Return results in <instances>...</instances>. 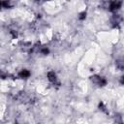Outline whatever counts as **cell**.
<instances>
[{"label": "cell", "mask_w": 124, "mask_h": 124, "mask_svg": "<svg viewBox=\"0 0 124 124\" xmlns=\"http://www.w3.org/2000/svg\"><path fill=\"white\" fill-rule=\"evenodd\" d=\"M42 53H43L44 54H47V53H48V49H47V48H44L43 51H42Z\"/></svg>", "instance_id": "5b68a950"}, {"label": "cell", "mask_w": 124, "mask_h": 124, "mask_svg": "<svg viewBox=\"0 0 124 124\" xmlns=\"http://www.w3.org/2000/svg\"><path fill=\"white\" fill-rule=\"evenodd\" d=\"M122 5V2L120 0H116V1H113L112 4H111V10H118Z\"/></svg>", "instance_id": "6da1fadb"}, {"label": "cell", "mask_w": 124, "mask_h": 124, "mask_svg": "<svg viewBox=\"0 0 124 124\" xmlns=\"http://www.w3.org/2000/svg\"><path fill=\"white\" fill-rule=\"evenodd\" d=\"M0 7H2V1H0Z\"/></svg>", "instance_id": "8992f818"}, {"label": "cell", "mask_w": 124, "mask_h": 124, "mask_svg": "<svg viewBox=\"0 0 124 124\" xmlns=\"http://www.w3.org/2000/svg\"><path fill=\"white\" fill-rule=\"evenodd\" d=\"M20 78H22V79H25V78H28L29 76H30V73H29V71H27V70H22L20 73H19V75H18Z\"/></svg>", "instance_id": "3957f363"}, {"label": "cell", "mask_w": 124, "mask_h": 124, "mask_svg": "<svg viewBox=\"0 0 124 124\" xmlns=\"http://www.w3.org/2000/svg\"><path fill=\"white\" fill-rule=\"evenodd\" d=\"M47 79L51 81L52 83H54L56 81V75L54 72H48L47 73Z\"/></svg>", "instance_id": "7a4b0ae2"}, {"label": "cell", "mask_w": 124, "mask_h": 124, "mask_svg": "<svg viewBox=\"0 0 124 124\" xmlns=\"http://www.w3.org/2000/svg\"><path fill=\"white\" fill-rule=\"evenodd\" d=\"M85 17H86V13H85V12H83V13H82V14H81L80 19H83V18H85Z\"/></svg>", "instance_id": "277c9868"}]
</instances>
